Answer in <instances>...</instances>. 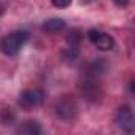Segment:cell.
<instances>
[{"instance_id": "cell-1", "label": "cell", "mask_w": 135, "mask_h": 135, "mask_svg": "<svg viewBox=\"0 0 135 135\" xmlns=\"http://www.w3.org/2000/svg\"><path fill=\"white\" fill-rule=\"evenodd\" d=\"M27 40H29L27 30H15L0 40V51L5 56H16Z\"/></svg>"}, {"instance_id": "cell-2", "label": "cell", "mask_w": 135, "mask_h": 135, "mask_svg": "<svg viewBox=\"0 0 135 135\" xmlns=\"http://www.w3.org/2000/svg\"><path fill=\"white\" fill-rule=\"evenodd\" d=\"M45 100V92L38 88H33V89H24L21 94H19V99H18V103L22 110H32V108H37L43 103Z\"/></svg>"}, {"instance_id": "cell-3", "label": "cell", "mask_w": 135, "mask_h": 135, "mask_svg": "<svg viewBox=\"0 0 135 135\" xmlns=\"http://www.w3.org/2000/svg\"><path fill=\"white\" fill-rule=\"evenodd\" d=\"M88 37H89V40H91L99 49H102V51H110V49L114 48V40H113V37H110L108 33H105V32H102V30L92 29V30L88 32Z\"/></svg>"}, {"instance_id": "cell-4", "label": "cell", "mask_w": 135, "mask_h": 135, "mask_svg": "<svg viewBox=\"0 0 135 135\" xmlns=\"http://www.w3.org/2000/svg\"><path fill=\"white\" fill-rule=\"evenodd\" d=\"M116 122L118 126L124 130V132H133V114H132V110L129 107H121L116 113Z\"/></svg>"}, {"instance_id": "cell-5", "label": "cell", "mask_w": 135, "mask_h": 135, "mask_svg": "<svg viewBox=\"0 0 135 135\" xmlns=\"http://www.w3.org/2000/svg\"><path fill=\"white\" fill-rule=\"evenodd\" d=\"M56 114H57V118H60V119H64V121L73 119V116H75V107H73V103L67 102V100L60 102V103L56 107Z\"/></svg>"}, {"instance_id": "cell-6", "label": "cell", "mask_w": 135, "mask_h": 135, "mask_svg": "<svg viewBox=\"0 0 135 135\" xmlns=\"http://www.w3.org/2000/svg\"><path fill=\"white\" fill-rule=\"evenodd\" d=\"M62 29H65V21L64 19H49L43 24V30L48 33H57Z\"/></svg>"}, {"instance_id": "cell-7", "label": "cell", "mask_w": 135, "mask_h": 135, "mask_svg": "<svg viewBox=\"0 0 135 135\" xmlns=\"http://www.w3.org/2000/svg\"><path fill=\"white\" fill-rule=\"evenodd\" d=\"M21 133H29V135H35V133H40V126L35 122V121H26L24 126H21L18 129Z\"/></svg>"}, {"instance_id": "cell-8", "label": "cell", "mask_w": 135, "mask_h": 135, "mask_svg": "<svg viewBox=\"0 0 135 135\" xmlns=\"http://www.w3.org/2000/svg\"><path fill=\"white\" fill-rule=\"evenodd\" d=\"M56 8H67L72 5V0H51Z\"/></svg>"}, {"instance_id": "cell-9", "label": "cell", "mask_w": 135, "mask_h": 135, "mask_svg": "<svg viewBox=\"0 0 135 135\" xmlns=\"http://www.w3.org/2000/svg\"><path fill=\"white\" fill-rule=\"evenodd\" d=\"M113 2H114L118 7H126V5L130 2V0H113Z\"/></svg>"}, {"instance_id": "cell-10", "label": "cell", "mask_w": 135, "mask_h": 135, "mask_svg": "<svg viewBox=\"0 0 135 135\" xmlns=\"http://www.w3.org/2000/svg\"><path fill=\"white\" fill-rule=\"evenodd\" d=\"M2 13H3V5L0 3V16H2Z\"/></svg>"}]
</instances>
